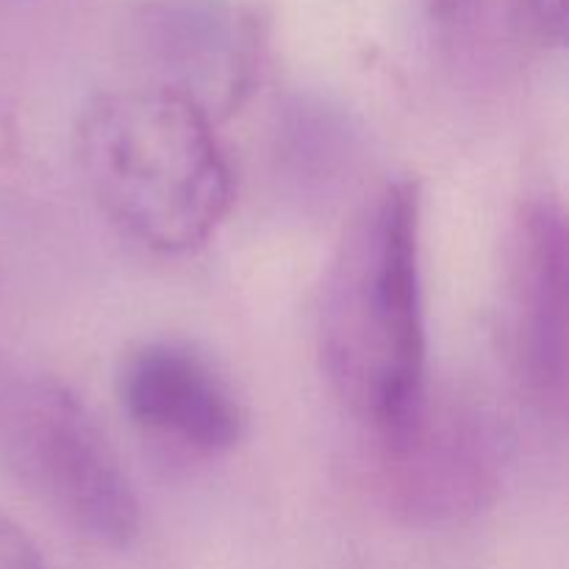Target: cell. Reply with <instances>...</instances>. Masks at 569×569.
<instances>
[{
  "mask_svg": "<svg viewBox=\"0 0 569 569\" xmlns=\"http://www.w3.org/2000/svg\"><path fill=\"white\" fill-rule=\"evenodd\" d=\"M317 345L331 389L376 442L426 400L422 198L411 178L378 187L350 220L320 289Z\"/></svg>",
  "mask_w": 569,
  "mask_h": 569,
  "instance_id": "6da1fadb",
  "label": "cell"
},
{
  "mask_svg": "<svg viewBox=\"0 0 569 569\" xmlns=\"http://www.w3.org/2000/svg\"><path fill=\"white\" fill-rule=\"evenodd\" d=\"M76 153L106 220L150 253H192L231 211L233 170L214 120L156 83L94 98Z\"/></svg>",
  "mask_w": 569,
  "mask_h": 569,
  "instance_id": "7a4b0ae2",
  "label": "cell"
},
{
  "mask_svg": "<svg viewBox=\"0 0 569 569\" xmlns=\"http://www.w3.org/2000/svg\"><path fill=\"white\" fill-rule=\"evenodd\" d=\"M0 472L100 548L122 550L139 537L133 483L83 400L53 372L6 356Z\"/></svg>",
  "mask_w": 569,
  "mask_h": 569,
  "instance_id": "3957f363",
  "label": "cell"
},
{
  "mask_svg": "<svg viewBox=\"0 0 569 569\" xmlns=\"http://www.w3.org/2000/svg\"><path fill=\"white\" fill-rule=\"evenodd\" d=\"M515 433L498 409L465 395H426L417 415L378 442V483L387 509L411 528L476 520L503 492Z\"/></svg>",
  "mask_w": 569,
  "mask_h": 569,
  "instance_id": "277c9868",
  "label": "cell"
},
{
  "mask_svg": "<svg viewBox=\"0 0 569 569\" xmlns=\"http://www.w3.org/2000/svg\"><path fill=\"white\" fill-rule=\"evenodd\" d=\"M150 81L183 94L211 120L233 114L261 76L264 26L233 0H159L139 17Z\"/></svg>",
  "mask_w": 569,
  "mask_h": 569,
  "instance_id": "5b68a950",
  "label": "cell"
},
{
  "mask_svg": "<svg viewBox=\"0 0 569 569\" xmlns=\"http://www.w3.org/2000/svg\"><path fill=\"white\" fill-rule=\"evenodd\" d=\"M506 348L522 392L545 415L567 409V226L561 203L533 194L511 228Z\"/></svg>",
  "mask_w": 569,
  "mask_h": 569,
  "instance_id": "8992f818",
  "label": "cell"
},
{
  "mask_svg": "<svg viewBox=\"0 0 569 569\" xmlns=\"http://www.w3.org/2000/svg\"><path fill=\"white\" fill-rule=\"evenodd\" d=\"M117 400L137 431L178 453L220 459L244 437V409L231 383L178 339L128 350L117 367Z\"/></svg>",
  "mask_w": 569,
  "mask_h": 569,
  "instance_id": "52a82bcc",
  "label": "cell"
},
{
  "mask_svg": "<svg viewBox=\"0 0 569 569\" xmlns=\"http://www.w3.org/2000/svg\"><path fill=\"white\" fill-rule=\"evenodd\" d=\"M287 128H283V159L292 167L295 178L309 187H331L339 181L345 167L350 170L353 161V131L348 120L331 106L322 103H295L289 106Z\"/></svg>",
  "mask_w": 569,
  "mask_h": 569,
  "instance_id": "ba28073f",
  "label": "cell"
},
{
  "mask_svg": "<svg viewBox=\"0 0 569 569\" xmlns=\"http://www.w3.org/2000/svg\"><path fill=\"white\" fill-rule=\"evenodd\" d=\"M426 14L439 44L453 53H465L478 42L487 0H426Z\"/></svg>",
  "mask_w": 569,
  "mask_h": 569,
  "instance_id": "9c48e42d",
  "label": "cell"
},
{
  "mask_svg": "<svg viewBox=\"0 0 569 569\" xmlns=\"http://www.w3.org/2000/svg\"><path fill=\"white\" fill-rule=\"evenodd\" d=\"M511 22L542 48H561L567 33L565 0H509Z\"/></svg>",
  "mask_w": 569,
  "mask_h": 569,
  "instance_id": "30bf717a",
  "label": "cell"
},
{
  "mask_svg": "<svg viewBox=\"0 0 569 569\" xmlns=\"http://www.w3.org/2000/svg\"><path fill=\"white\" fill-rule=\"evenodd\" d=\"M0 569H48L37 545L0 511Z\"/></svg>",
  "mask_w": 569,
  "mask_h": 569,
  "instance_id": "8fae6325",
  "label": "cell"
}]
</instances>
